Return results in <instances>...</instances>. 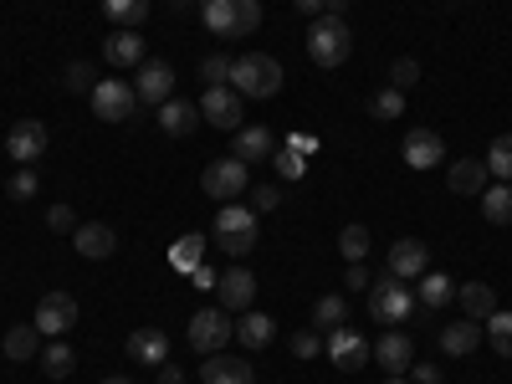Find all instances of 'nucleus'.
Masks as SVG:
<instances>
[{
    "label": "nucleus",
    "mask_w": 512,
    "mask_h": 384,
    "mask_svg": "<svg viewBox=\"0 0 512 384\" xmlns=\"http://www.w3.org/2000/svg\"><path fill=\"white\" fill-rule=\"evenodd\" d=\"M349 52H354V36H349L344 16H313V26H308V57L323 72H338L349 62Z\"/></svg>",
    "instance_id": "nucleus-1"
},
{
    "label": "nucleus",
    "mask_w": 512,
    "mask_h": 384,
    "mask_svg": "<svg viewBox=\"0 0 512 384\" xmlns=\"http://www.w3.org/2000/svg\"><path fill=\"white\" fill-rule=\"evenodd\" d=\"M231 88H236L241 98H277V93H282V62L267 57V52L236 57V67H231Z\"/></svg>",
    "instance_id": "nucleus-2"
},
{
    "label": "nucleus",
    "mask_w": 512,
    "mask_h": 384,
    "mask_svg": "<svg viewBox=\"0 0 512 384\" xmlns=\"http://www.w3.org/2000/svg\"><path fill=\"white\" fill-rule=\"evenodd\" d=\"M415 287L410 282H400V277H379L374 287H369V318H379V323H410L415 318Z\"/></svg>",
    "instance_id": "nucleus-3"
},
{
    "label": "nucleus",
    "mask_w": 512,
    "mask_h": 384,
    "mask_svg": "<svg viewBox=\"0 0 512 384\" xmlns=\"http://www.w3.org/2000/svg\"><path fill=\"white\" fill-rule=\"evenodd\" d=\"M236 338V318L226 313V308H200L195 318H190V349L195 354H221L226 344Z\"/></svg>",
    "instance_id": "nucleus-4"
},
{
    "label": "nucleus",
    "mask_w": 512,
    "mask_h": 384,
    "mask_svg": "<svg viewBox=\"0 0 512 384\" xmlns=\"http://www.w3.org/2000/svg\"><path fill=\"white\" fill-rule=\"evenodd\" d=\"M246 169H251V164H241L236 154L210 159L205 175H200V190H205L210 200H221V205H226V200H241V195H246V180H251Z\"/></svg>",
    "instance_id": "nucleus-5"
},
{
    "label": "nucleus",
    "mask_w": 512,
    "mask_h": 384,
    "mask_svg": "<svg viewBox=\"0 0 512 384\" xmlns=\"http://www.w3.org/2000/svg\"><path fill=\"white\" fill-rule=\"evenodd\" d=\"M323 354L338 364V369H344V374H354V369H364L369 359H374V344H369V338L359 333V328H328V338H323Z\"/></svg>",
    "instance_id": "nucleus-6"
},
{
    "label": "nucleus",
    "mask_w": 512,
    "mask_h": 384,
    "mask_svg": "<svg viewBox=\"0 0 512 384\" xmlns=\"http://www.w3.org/2000/svg\"><path fill=\"white\" fill-rule=\"evenodd\" d=\"M88 98H93V113H98L103 123H123V118H134V103H139L134 82H123V77H103Z\"/></svg>",
    "instance_id": "nucleus-7"
},
{
    "label": "nucleus",
    "mask_w": 512,
    "mask_h": 384,
    "mask_svg": "<svg viewBox=\"0 0 512 384\" xmlns=\"http://www.w3.org/2000/svg\"><path fill=\"white\" fill-rule=\"evenodd\" d=\"M134 93H139V103H149V108H159L164 98H175V67L159 62V57H144V62L134 67Z\"/></svg>",
    "instance_id": "nucleus-8"
},
{
    "label": "nucleus",
    "mask_w": 512,
    "mask_h": 384,
    "mask_svg": "<svg viewBox=\"0 0 512 384\" xmlns=\"http://www.w3.org/2000/svg\"><path fill=\"white\" fill-rule=\"evenodd\" d=\"M241 108H246V98L231 88V82H221V88H205V98H200V118L210 123V128H241Z\"/></svg>",
    "instance_id": "nucleus-9"
},
{
    "label": "nucleus",
    "mask_w": 512,
    "mask_h": 384,
    "mask_svg": "<svg viewBox=\"0 0 512 384\" xmlns=\"http://www.w3.org/2000/svg\"><path fill=\"white\" fill-rule=\"evenodd\" d=\"M36 333L41 338H62L72 323H77V297L72 292H47V297H41V303H36Z\"/></svg>",
    "instance_id": "nucleus-10"
},
{
    "label": "nucleus",
    "mask_w": 512,
    "mask_h": 384,
    "mask_svg": "<svg viewBox=\"0 0 512 384\" xmlns=\"http://www.w3.org/2000/svg\"><path fill=\"white\" fill-rule=\"evenodd\" d=\"M47 149H52V134H47V123H41V118H21V123H11L6 154H11L16 164H36Z\"/></svg>",
    "instance_id": "nucleus-11"
},
{
    "label": "nucleus",
    "mask_w": 512,
    "mask_h": 384,
    "mask_svg": "<svg viewBox=\"0 0 512 384\" xmlns=\"http://www.w3.org/2000/svg\"><path fill=\"white\" fill-rule=\"evenodd\" d=\"M251 303H256V272H246V267H226L221 282H216V308H226V313H246Z\"/></svg>",
    "instance_id": "nucleus-12"
},
{
    "label": "nucleus",
    "mask_w": 512,
    "mask_h": 384,
    "mask_svg": "<svg viewBox=\"0 0 512 384\" xmlns=\"http://www.w3.org/2000/svg\"><path fill=\"white\" fill-rule=\"evenodd\" d=\"M425 272H431V246L415 241V236H400V241L390 246V277L415 282V277H425Z\"/></svg>",
    "instance_id": "nucleus-13"
},
{
    "label": "nucleus",
    "mask_w": 512,
    "mask_h": 384,
    "mask_svg": "<svg viewBox=\"0 0 512 384\" xmlns=\"http://www.w3.org/2000/svg\"><path fill=\"white\" fill-rule=\"evenodd\" d=\"M482 338H487V328H482L477 318H451V323L441 328V354H446V359H466V354L482 349Z\"/></svg>",
    "instance_id": "nucleus-14"
},
{
    "label": "nucleus",
    "mask_w": 512,
    "mask_h": 384,
    "mask_svg": "<svg viewBox=\"0 0 512 384\" xmlns=\"http://www.w3.org/2000/svg\"><path fill=\"white\" fill-rule=\"evenodd\" d=\"M374 359H379V369L390 374V379H400V374H410V364H415V344H410V333H379V344H374Z\"/></svg>",
    "instance_id": "nucleus-15"
},
{
    "label": "nucleus",
    "mask_w": 512,
    "mask_h": 384,
    "mask_svg": "<svg viewBox=\"0 0 512 384\" xmlns=\"http://www.w3.org/2000/svg\"><path fill=\"white\" fill-rule=\"evenodd\" d=\"M400 154H405L410 169H436V164L446 159V144H441L436 128H410L405 144H400Z\"/></svg>",
    "instance_id": "nucleus-16"
},
{
    "label": "nucleus",
    "mask_w": 512,
    "mask_h": 384,
    "mask_svg": "<svg viewBox=\"0 0 512 384\" xmlns=\"http://www.w3.org/2000/svg\"><path fill=\"white\" fill-rule=\"evenodd\" d=\"M154 118H159V128H164L169 139H190L195 128L205 123V118H200V103H185V98H164Z\"/></svg>",
    "instance_id": "nucleus-17"
},
{
    "label": "nucleus",
    "mask_w": 512,
    "mask_h": 384,
    "mask_svg": "<svg viewBox=\"0 0 512 384\" xmlns=\"http://www.w3.org/2000/svg\"><path fill=\"white\" fill-rule=\"evenodd\" d=\"M128 359H134V364H149V369H159V364L169 359V333H164V328H154V323L134 328V333H128Z\"/></svg>",
    "instance_id": "nucleus-18"
},
{
    "label": "nucleus",
    "mask_w": 512,
    "mask_h": 384,
    "mask_svg": "<svg viewBox=\"0 0 512 384\" xmlns=\"http://www.w3.org/2000/svg\"><path fill=\"white\" fill-rule=\"evenodd\" d=\"M200 379L205 384H256V369H251V359H236V354L221 349L200 364Z\"/></svg>",
    "instance_id": "nucleus-19"
},
{
    "label": "nucleus",
    "mask_w": 512,
    "mask_h": 384,
    "mask_svg": "<svg viewBox=\"0 0 512 384\" xmlns=\"http://www.w3.org/2000/svg\"><path fill=\"white\" fill-rule=\"evenodd\" d=\"M72 246H77V256H88V262H103V256L118 251V236H113V226L88 221V226H77V231H72Z\"/></svg>",
    "instance_id": "nucleus-20"
},
{
    "label": "nucleus",
    "mask_w": 512,
    "mask_h": 384,
    "mask_svg": "<svg viewBox=\"0 0 512 384\" xmlns=\"http://www.w3.org/2000/svg\"><path fill=\"white\" fill-rule=\"evenodd\" d=\"M103 57L113 62V67H128L134 72L149 52H144V36L139 31H108V41H103Z\"/></svg>",
    "instance_id": "nucleus-21"
},
{
    "label": "nucleus",
    "mask_w": 512,
    "mask_h": 384,
    "mask_svg": "<svg viewBox=\"0 0 512 384\" xmlns=\"http://www.w3.org/2000/svg\"><path fill=\"white\" fill-rule=\"evenodd\" d=\"M241 164H262V159H272L277 154V139H272V128H236V149H231Z\"/></svg>",
    "instance_id": "nucleus-22"
},
{
    "label": "nucleus",
    "mask_w": 512,
    "mask_h": 384,
    "mask_svg": "<svg viewBox=\"0 0 512 384\" xmlns=\"http://www.w3.org/2000/svg\"><path fill=\"white\" fill-rule=\"evenodd\" d=\"M446 185H451V195H482L487 190V164L482 159H456V164H446Z\"/></svg>",
    "instance_id": "nucleus-23"
},
{
    "label": "nucleus",
    "mask_w": 512,
    "mask_h": 384,
    "mask_svg": "<svg viewBox=\"0 0 512 384\" xmlns=\"http://www.w3.org/2000/svg\"><path fill=\"white\" fill-rule=\"evenodd\" d=\"M415 303L431 308V313H446V308L456 303V282H451L446 272H425V277H420V292H415Z\"/></svg>",
    "instance_id": "nucleus-24"
},
{
    "label": "nucleus",
    "mask_w": 512,
    "mask_h": 384,
    "mask_svg": "<svg viewBox=\"0 0 512 384\" xmlns=\"http://www.w3.org/2000/svg\"><path fill=\"white\" fill-rule=\"evenodd\" d=\"M236 338L246 349H267L272 338H277V323L267 318V313H256V308H246V313H236Z\"/></svg>",
    "instance_id": "nucleus-25"
},
{
    "label": "nucleus",
    "mask_w": 512,
    "mask_h": 384,
    "mask_svg": "<svg viewBox=\"0 0 512 384\" xmlns=\"http://www.w3.org/2000/svg\"><path fill=\"white\" fill-rule=\"evenodd\" d=\"M456 303H461V318H492L497 313V292L487 287V282H466V287H456Z\"/></svg>",
    "instance_id": "nucleus-26"
},
{
    "label": "nucleus",
    "mask_w": 512,
    "mask_h": 384,
    "mask_svg": "<svg viewBox=\"0 0 512 384\" xmlns=\"http://www.w3.org/2000/svg\"><path fill=\"white\" fill-rule=\"evenodd\" d=\"M103 16L113 31H139L149 21V0H103Z\"/></svg>",
    "instance_id": "nucleus-27"
},
{
    "label": "nucleus",
    "mask_w": 512,
    "mask_h": 384,
    "mask_svg": "<svg viewBox=\"0 0 512 384\" xmlns=\"http://www.w3.org/2000/svg\"><path fill=\"white\" fill-rule=\"evenodd\" d=\"M216 236H256V210H246L241 200H226L216 210Z\"/></svg>",
    "instance_id": "nucleus-28"
},
{
    "label": "nucleus",
    "mask_w": 512,
    "mask_h": 384,
    "mask_svg": "<svg viewBox=\"0 0 512 384\" xmlns=\"http://www.w3.org/2000/svg\"><path fill=\"white\" fill-rule=\"evenodd\" d=\"M6 359L11 364H26V359H41V333H36V323H16L11 333H6Z\"/></svg>",
    "instance_id": "nucleus-29"
},
{
    "label": "nucleus",
    "mask_w": 512,
    "mask_h": 384,
    "mask_svg": "<svg viewBox=\"0 0 512 384\" xmlns=\"http://www.w3.org/2000/svg\"><path fill=\"white\" fill-rule=\"evenodd\" d=\"M477 200H482V216H487L492 226H512V185H507V180L487 185Z\"/></svg>",
    "instance_id": "nucleus-30"
},
{
    "label": "nucleus",
    "mask_w": 512,
    "mask_h": 384,
    "mask_svg": "<svg viewBox=\"0 0 512 384\" xmlns=\"http://www.w3.org/2000/svg\"><path fill=\"white\" fill-rule=\"evenodd\" d=\"M200 21L205 31H216V36H236V0H200Z\"/></svg>",
    "instance_id": "nucleus-31"
},
{
    "label": "nucleus",
    "mask_w": 512,
    "mask_h": 384,
    "mask_svg": "<svg viewBox=\"0 0 512 384\" xmlns=\"http://www.w3.org/2000/svg\"><path fill=\"white\" fill-rule=\"evenodd\" d=\"M205 262V236L200 231H190V236H180L175 246H169V267L175 272H195Z\"/></svg>",
    "instance_id": "nucleus-32"
},
{
    "label": "nucleus",
    "mask_w": 512,
    "mask_h": 384,
    "mask_svg": "<svg viewBox=\"0 0 512 384\" xmlns=\"http://www.w3.org/2000/svg\"><path fill=\"white\" fill-rule=\"evenodd\" d=\"M344 323H349V303H344L338 292H328V297H318V303H313V328H318V333L344 328Z\"/></svg>",
    "instance_id": "nucleus-33"
},
{
    "label": "nucleus",
    "mask_w": 512,
    "mask_h": 384,
    "mask_svg": "<svg viewBox=\"0 0 512 384\" xmlns=\"http://www.w3.org/2000/svg\"><path fill=\"white\" fill-rule=\"evenodd\" d=\"M487 175H497V180H507L512 185V134H497L492 144H487Z\"/></svg>",
    "instance_id": "nucleus-34"
},
{
    "label": "nucleus",
    "mask_w": 512,
    "mask_h": 384,
    "mask_svg": "<svg viewBox=\"0 0 512 384\" xmlns=\"http://www.w3.org/2000/svg\"><path fill=\"white\" fill-rule=\"evenodd\" d=\"M482 328H487V344H492L502 359H512V313L497 308L492 318H482Z\"/></svg>",
    "instance_id": "nucleus-35"
},
{
    "label": "nucleus",
    "mask_w": 512,
    "mask_h": 384,
    "mask_svg": "<svg viewBox=\"0 0 512 384\" xmlns=\"http://www.w3.org/2000/svg\"><path fill=\"white\" fill-rule=\"evenodd\" d=\"M338 256H344V262H364V256H369V226H344V231H338Z\"/></svg>",
    "instance_id": "nucleus-36"
},
{
    "label": "nucleus",
    "mask_w": 512,
    "mask_h": 384,
    "mask_svg": "<svg viewBox=\"0 0 512 384\" xmlns=\"http://www.w3.org/2000/svg\"><path fill=\"white\" fill-rule=\"evenodd\" d=\"M41 369H47L52 379H67L77 369V354L67 344H47V349H41Z\"/></svg>",
    "instance_id": "nucleus-37"
},
{
    "label": "nucleus",
    "mask_w": 512,
    "mask_h": 384,
    "mask_svg": "<svg viewBox=\"0 0 512 384\" xmlns=\"http://www.w3.org/2000/svg\"><path fill=\"white\" fill-rule=\"evenodd\" d=\"M272 164H277V175H282V180H303V175H308V154L297 149V144L277 149V154H272Z\"/></svg>",
    "instance_id": "nucleus-38"
},
{
    "label": "nucleus",
    "mask_w": 512,
    "mask_h": 384,
    "mask_svg": "<svg viewBox=\"0 0 512 384\" xmlns=\"http://www.w3.org/2000/svg\"><path fill=\"white\" fill-rule=\"evenodd\" d=\"M390 88H400V93L420 88V62H415V57H395V62H390Z\"/></svg>",
    "instance_id": "nucleus-39"
},
{
    "label": "nucleus",
    "mask_w": 512,
    "mask_h": 384,
    "mask_svg": "<svg viewBox=\"0 0 512 384\" xmlns=\"http://www.w3.org/2000/svg\"><path fill=\"white\" fill-rule=\"evenodd\" d=\"M369 113H374V118H400V113H405V93H400V88H379V93L369 98Z\"/></svg>",
    "instance_id": "nucleus-40"
},
{
    "label": "nucleus",
    "mask_w": 512,
    "mask_h": 384,
    "mask_svg": "<svg viewBox=\"0 0 512 384\" xmlns=\"http://www.w3.org/2000/svg\"><path fill=\"white\" fill-rule=\"evenodd\" d=\"M231 67H236V57H205L200 62V77H205V88H221V82H231Z\"/></svg>",
    "instance_id": "nucleus-41"
},
{
    "label": "nucleus",
    "mask_w": 512,
    "mask_h": 384,
    "mask_svg": "<svg viewBox=\"0 0 512 384\" xmlns=\"http://www.w3.org/2000/svg\"><path fill=\"white\" fill-rule=\"evenodd\" d=\"M318 354H323V333L318 328L292 333V359H318Z\"/></svg>",
    "instance_id": "nucleus-42"
},
{
    "label": "nucleus",
    "mask_w": 512,
    "mask_h": 384,
    "mask_svg": "<svg viewBox=\"0 0 512 384\" xmlns=\"http://www.w3.org/2000/svg\"><path fill=\"white\" fill-rule=\"evenodd\" d=\"M262 26V0H236V36H251Z\"/></svg>",
    "instance_id": "nucleus-43"
},
{
    "label": "nucleus",
    "mask_w": 512,
    "mask_h": 384,
    "mask_svg": "<svg viewBox=\"0 0 512 384\" xmlns=\"http://www.w3.org/2000/svg\"><path fill=\"white\" fill-rule=\"evenodd\" d=\"M67 88H72V93H93V88H98L93 67H88V62H67Z\"/></svg>",
    "instance_id": "nucleus-44"
},
{
    "label": "nucleus",
    "mask_w": 512,
    "mask_h": 384,
    "mask_svg": "<svg viewBox=\"0 0 512 384\" xmlns=\"http://www.w3.org/2000/svg\"><path fill=\"white\" fill-rule=\"evenodd\" d=\"M47 231H57V236H72V231H77L72 205H52V210H47Z\"/></svg>",
    "instance_id": "nucleus-45"
},
{
    "label": "nucleus",
    "mask_w": 512,
    "mask_h": 384,
    "mask_svg": "<svg viewBox=\"0 0 512 384\" xmlns=\"http://www.w3.org/2000/svg\"><path fill=\"white\" fill-rule=\"evenodd\" d=\"M36 190H41V180H36V169L26 164V169H21V175L11 180V190H6V195H11V200H31Z\"/></svg>",
    "instance_id": "nucleus-46"
},
{
    "label": "nucleus",
    "mask_w": 512,
    "mask_h": 384,
    "mask_svg": "<svg viewBox=\"0 0 512 384\" xmlns=\"http://www.w3.org/2000/svg\"><path fill=\"white\" fill-rule=\"evenodd\" d=\"M405 379H410V384H446V374H441L436 364H425V359H415Z\"/></svg>",
    "instance_id": "nucleus-47"
},
{
    "label": "nucleus",
    "mask_w": 512,
    "mask_h": 384,
    "mask_svg": "<svg viewBox=\"0 0 512 384\" xmlns=\"http://www.w3.org/2000/svg\"><path fill=\"white\" fill-rule=\"evenodd\" d=\"M282 205V190L277 185H256V195H251V210L262 216V210H277Z\"/></svg>",
    "instance_id": "nucleus-48"
},
{
    "label": "nucleus",
    "mask_w": 512,
    "mask_h": 384,
    "mask_svg": "<svg viewBox=\"0 0 512 384\" xmlns=\"http://www.w3.org/2000/svg\"><path fill=\"white\" fill-rule=\"evenodd\" d=\"M344 282H349V292H369V287H374V272H369L364 262H349V272H344Z\"/></svg>",
    "instance_id": "nucleus-49"
},
{
    "label": "nucleus",
    "mask_w": 512,
    "mask_h": 384,
    "mask_svg": "<svg viewBox=\"0 0 512 384\" xmlns=\"http://www.w3.org/2000/svg\"><path fill=\"white\" fill-rule=\"evenodd\" d=\"M216 246H221L226 256H236V262H241V256L256 246V236H216Z\"/></svg>",
    "instance_id": "nucleus-50"
},
{
    "label": "nucleus",
    "mask_w": 512,
    "mask_h": 384,
    "mask_svg": "<svg viewBox=\"0 0 512 384\" xmlns=\"http://www.w3.org/2000/svg\"><path fill=\"white\" fill-rule=\"evenodd\" d=\"M190 282H195V287H200V292H216V282H221V272H210V267H205V262H200V267H195V272H190Z\"/></svg>",
    "instance_id": "nucleus-51"
},
{
    "label": "nucleus",
    "mask_w": 512,
    "mask_h": 384,
    "mask_svg": "<svg viewBox=\"0 0 512 384\" xmlns=\"http://www.w3.org/2000/svg\"><path fill=\"white\" fill-rule=\"evenodd\" d=\"M159 384H185V369L164 359V364H159Z\"/></svg>",
    "instance_id": "nucleus-52"
},
{
    "label": "nucleus",
    "mask_w": 512,
    "mask_h": 384,
    "mask_svg": "<svg viewBox=\"0 0 512 384\" xmlns=\"http://www.w3.org/2000/svg\"><path fill=\"white\" fill-rule=\"evenodd\" d=\"M292 6L303 11V16H323V6H328V0H292Z\"/></svg>",
    "instance_id": "nucleus-53"
},
{
    "label": "nucleus",
    "mask_w": 512,
    "mask_h": 384,
    "mask_svg": "<svg viewBox=\"0 0 512 384\" xmlns=\"http://www.w3.org/2000/svg\"><path fill=\"white\" fill-rule=\"evenodd\" d=\"M349 11V0H328V6H323V16H344Z\"/></svg>",
    "instance_id": "nucleus-54"
},
{
    "label": "nucleus",
    "mask_w": 512,
    "mask_h": 384,
    "mask_svg": "<svg viewBox=\"0 0 512 384\" xmlns=\"http://www.w3.org/2000/svg\"><path fill=\"white\" fill-rule=\"evenodd\" d=\"M103 384H134V379H128V374H108Z\"/></svg>",
    "instance_id": "nucleus-55"
},
{
    "label": "nucleus",
    "mask_w": 512,
    "mask_h": 384,
    "mask_svg": "<svg viewBox=\"0 0 512 384\" xmlns=\"http://www.w3.org/2000/svg\"><path fill=\"white\" fill-rule=\"evenodd\" d=\"M164 6H169V11H185V6H190V0H164Z\"/></svg>",
    "instance_id": "nucleus-56"
},
{
    "label": "nucleus",
    "mask_w": 512,
    "mask_h": 384,
    "mask_svg": "<svg viewBox=\"0 0 512 384\" xmlns=\"http://www.w3.org/2000/svg\"><path fill=\"white\" fill-rule=\"evenodd\" d=\"M384 384H410V379H405V374H400V379H384Z\"/></svg>",
    "instance_id": "nucleus-57"
},
{
    "label": "nucleus",
    "mask_w": 512,
    "mask_h": 384,
    "mask_svg": "<svg viewBox=\"0 0 512 384\" xmlns=\"http://www.w3.org/2000/svg\"><path fill=\"white\" fill-rule=\"evenodd\" d=\"M451 6H461V0H451Z\"/></svg>",
    "instance_id": "nucleus-58"
}]
</instances>
